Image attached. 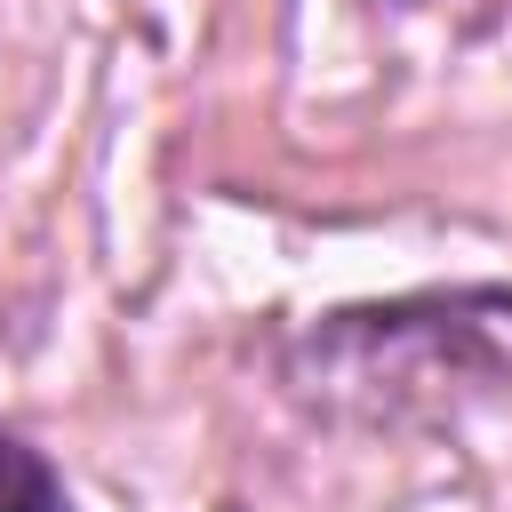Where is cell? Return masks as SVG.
I'll return each instance as SVG.
<instances>
[{"label": "cell", "mask_w": 512, "mask_h": 512, "mask_svg": "<svg viewBox=\"0 0 512 512\" xmlns=\"http://www.w3.org/2000/svg\"><path fill=\"white\" fill-rule=\"evenodd\" d=\"M280 376L312 416L368 432L512 416V288H424L392 304H344L288 344Z\"/></svg>", "instance_id": "6da1fadb"}, {"label": "cell", "mask_w": 512, "mask_h": 512, "mask_svg": "<svg viewBox=\"0 0 512 512\" xmlns=\"http://www.w3.org/2000/svg\"><path fill=\"white\" fill-rule=\"evenodd\" d=\"M0 512H64L56 464L32 440H16V432H0Z\"/></svg>", "instance_id": "7a4b0ae2"}]
</instances>
